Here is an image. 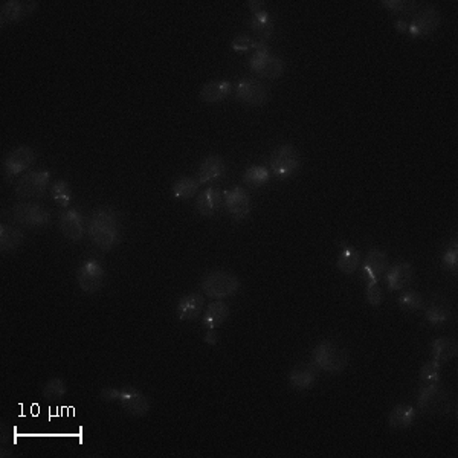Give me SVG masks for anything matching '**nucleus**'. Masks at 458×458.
I'll use <instances>...</instances> for the list:
<instances>
[{
	"label": "nucleus",
	"mask_w": 458,
	"mask_h": 458,
	"mask_svg": "<svg viewBox=\"0 0 458 458\" xmlns=\"http://www.w3.org/2000/svg\"><path fill=\"white\" fill-rule=\"evenodd\" d=\"M89 237L101 251H111L120 243L118 214L112 208H99L92 214L89 222Z\"/></svg>",
	"instance_id": "obj_1"
},
{
	"label": "nucleus",
	"mask_w": 458,
	"mask_h": 458,
	"mask_svg": "<svg viewBox=\"0 0 458 458\" xmlns=\"http://www.w3.org/2000/svg\"><path fill=\"white\" fill-rule=\"evenodd\" d=\"M312 359L318 367L329 373H341L348 363V353L344 347L332 343V341H323L319 343L312 353Z\"/></svg>",
	"instance_id": "obj_2"
},
{
	"label": "nucleus",
	"mask_w": 458,
	"mask_h": 458,
	"mask_svg": "<svg viewBox=\"0 0 458 458\" xmlns=\"http://www.w3.org/2000/svg\"><path fill=\"white\" fill-rule=\"evenodd\" d=\"M254 50H256V53L251 57L249 66L256 74L269 79H275L283 75V72H285V61L269 50L266 41H257Z\"/></svg>",
	"instance_id": "obj_3"
},
{
	"label": "nucleus",
	"mask_w": 458,
	"mask_h": 458,
	"mask_svg": "<svg viewBox=\"0 0 458 458\" xmlns=\"http://www.w3.org/2000/svg\"><path fill=\"white\" fill-rule=\"evenodd\" d=\"M240 289V281L234 274L227 271H214L208 274L202 281V290L209 298L222 300L236 295Z\"/></svg>",
	"instance_id": "obj_4"
},
{
	"label": "nucleus",
	"mask_w": 458,
	"mask_h": 458,
	"mask_svg": "<svg viewBox=\"0 0 458 458\" xmlns=\"http://www.w3.org/2000/svg\"><path fill=\"white\" fill-rule=\"evenodd\" d=\"M301 155L292 144H283L275 149L271 156V169L275 176L287 179L300 170Z\"/></svg>",
	"instance_id": "obj_5"
},
{
	"label": "nucleus",
	"mask_w": 458,
	"mask_h": 458,
	"mask_svg": "<svg viewBox=\"0 0 458 458\" xmlns=\"http://www.w3.org/2000/svg\"><path fill=\"white\" fill-rule=\"evenodd\" d=\"M417 405L420 411L426 414H446L450 410V401L448 392L439 383H431L421 388Z\"/></svg>",
	"instance_id": "obj_6"
},
{
	"label": "nucleus",
	"mask_w": 458,
	"mask_h": 458,
	"mask_svg": "<svg viewBox=\"0 0 458 458\" xmlns=\"http://www.w3.org/2000/svg\"><path fill=\"white\" fill-rule=\"evenodd\" d=\"M11 214L14 220L26 228H41L50 222L49 211L35 203H17Z\"/></svg>",
	"instance_id": "obj_7"
},
{
	"label": "nucleus",
	"mask_w": 458,
	"mask_h": 458,
	"mask_svg": "<svg viewBox=\"0 0 458 458\" xmlns=\"http://www.w3.org/2000/svg\"><path fill=\"white\" fill-rule=\"evenodd\" d=\"M104 267L97 260H87L78 267L77 281L79 289L86 294H95L103 287L104 283Z\"/></svg>",
	"instance_id": "obj_8"
},
{
	"label": "nucleus",
	"mask_w": 458,
	"mask_h": 458,
	"mask_svg": "<svg viewBox=\"0 0 458 458\" xmlns=\"http://www.w3.org/2000/svg\"><path fill=\"white\" fill-rule=\"evenodd\" d=\"M50 173L49 171H31L26 173L23 178L17 182L16 195L19 199H35L43 198L49 185Z\"/></svg>",
	"instance_id": "obj_9"
},
{
	"label": "nucleus",
	"mask_w": 458,
	"mask_h": 458,
	"mask_svg": "<svg viewBox=\"0 0 458 458\" xmlns=\"http://www.w3.org/2000/svg\"><path fill=\"white\" fill-rule=\"evenodd\" d=\"M236 98L248 106L260 107L269 101V89L256 78H242L236 87Z\"/></svg>",
	"instance_id": "obj_10"
},
{
	"label": "nucleus",
	"mask_w": 458,
	"mask_h": 458,
	"mask_svg": "<svg viewBox=\"0 0 458 458\" xmlns=\"http://www.w3.org/2000/svg\"><path fill=\"white\" fill-rule=\"evenodd\" d=\"M35 155L34 149L28 147V145H20V147L14 149L11 153H8L3 161V171L5 176L11 179L17 176L21 171L28 170L35 162Z\"/></svg>",
	"instance_id": "obj_11"
},
{
	"label": "nucleus",
	"mask_w": 458,
	"mask_h": 458,
	"mask_svg": "<svg viewBox=\"0 0 458 458\" xmlns=\"http://www.w3.org/2000/svg\"><path fill=\"white\" fill-rule=\"evenodd\" d=\"M223 200L229 213L238 220L246 219L252 209V202L249 194L246 193L242 187H234L231 188V190L225 191Z\"/></svg>",
	"instance_id": "obj_12"
},
{
	"label": "nucleus",
	"mask_w": 458,
	"mask_h": 458,
	"mask_svg": "<svg viewBox=\"0 0 458 458\" xmlns=\"http://www.w3.org/2000/svg\"><path fill=\"white\" fill-rule=\"evenodd\" d=\"M387 266H388L387 254L379 249L370 251L362 266V275L363 278H365V285L367 286L377 285Z\"/></svg>",
	"instance_id": "obj_13"
},
{
	"label": "nucleus",
	"mask_w": 458,
	"mask_h": 458,
	"mask_svg": "<svg viewBox=\"0 0 458 458\" xmlns=\"http://www.w3.org/2000/svg\"><path fill=\"white\" fill-rule=\"evenodd\" d=\"M440 12L431 6V8H426L425 11H421L419 16L414 17L412 23L408 26V32L414 39L425 37V35H430L440 26Z\"/></svg>",
	"instance_id": "obj_14"
},
{
	"label": "nucleus",
	"mask_w": 458,
	"mask_h": 458,
	"mask_svg": "<svg viewBox=\"0 0 458 458\" xmlns=\"http://www.w3.org/2000/svg\"><path fill=\"white\" fill-rule=\"evenodd\" d=\"M118 401L124 411H127L130 416L142 417L150 411V402L141 391L136 388H126L120 390Z\"/></svg>",
	"instance_id": "obj_15"
},
{
	"label": "nucleus",
	"mask_w": 458,
	"mask_h": 458,
	"mask_svg": "<svg viewBox=\"0 0 458 458\" xmlns=\"http://www.w3.org/2000/svg\"><path fill=\"white\" fill-rule=\"evenodd\" d=\"M35 8H37V2H31V0H5L0 11V21L8 23V21L21 20Z\"/></svg>",
	"instance_id": "obj_16"
},
{
	"label": "nucleus",
	"mask_w": 458,
	"mask_h": 458,
	"mask_svg": "<svg viewBox=\"0 0 458 458\" xmlns=\"http://www.w3.org/2000/svg\"><path fill=\"white\" fill-rule=\"evenodd\" d=\"M252 8V19H251V28L256 31L261 41H266L274 32V20L266 10L261 8L263 2H249Z\"/></svg>",
	"instance_id": "obj_17"
},
{
	"label": "nucleus",
	"mask_w": 458,
	"mask_h": 458,
	"mask_svg": "<svg viewBox=\"0 0 458 458\" xmlns=\"http://www.w3.org/2000/svg\"><path fill=\"white\" fill-rule=\"evenodd\" d=\"M318 367L315 363H298L289 373V382L295 390H309L318 379Z\"/></svg>",
	"instance_id": "obj_18"
},
{
	"label": "nucleus",
	"mask_w": 458,
	"mask_h": 458,
	"mask_svg": "<svg viewBox=\"0 0 458 458\" xmlns=\"http://www.w3.org/2000/svg\"><path fill=\"white\" fill-rule=\"evenodd\" d=\"M60 229L70 242H79L84 236L83 216L77 209H69L60 217Z\"/></svg>",
	"instance_id": "obj_19"
},
{
	"label": "nucleus",
	"mask_w": 458,
	"mask_h": 458,
	"mask_svg": "<svg viewBox=\"0 0 458 458\" xmlns=\"http://www.w3.org/2000/svg\"><path fill=\"white\" fill-rule=\"evenodd\" d=\"M203 296L200 294H190L182 296L178 303V318L180 321H191L198 319L203 310Z\"/></svg>",
	"instance_id": "obj_20"
},
{
	"label": "nucleus",
	"mask_w": 458,
	"mask_h": 458,
	"mask_svg": "<svg viewBox=\"0 0 458 458\" xmlns=\"http://www.w3.org/2000/svg\"><path fill=\"white\" fill-rule=\"evenodd\" d=\"M412 266L410 263H397L387 274V286L390 290H402L408 287L412 281Z\"/></svg>",
	"instance_id": "obj_21"
},
{
	"label": "nucleus",
	"mask_w": 458,
	"mask_h": 458,
	"mask_svg": "<svg viewBox=\"0 0 458 458\" xmlns=\"http://www.w3.org/2000/svg\"><path fill=\"white\" fill-rule=\"evenodd\" d=\"M222 193L219 188L216 187H209L208 190L199 194L198 200H195V208H198L199 213L205 217L214 216L217 211H219L222 205Z\"/></svg>",
	"instance_id": "obj_22"
},
{
	"label": "nucleus",
	"mask_w": 458,
	"mask_h": 458,
	"mask_svg": "<svg viewBox=\"0 0 458 458\" xmlns=\"http://www.w3.org/2000/svg\"><path fill=\"white\" fill-rule=\"evenodd\" d=\"M227 166H225L223 159L217 155H211L208 156L205 161L202 162L199 173H198V180L199 184H207V182H213L220 179Z\"/></svg>",
	"instance_id": "obj_23"
},
{
	"label": "nucleus",
	"mask_w": 458,
	"mask_h": 458,
	"mask_svg": "<svg viewBox=\"0 0 458 458\" xmlns=\"http://www.w3.org/2000/svg\"><path fill=\"white\" fill-rule=\"evenodd\" d=\"M231 92V83L228 79H214V82H208L200 90V98L205 103H219L225 99Z\"/></svg>",
	"instance_id": "obj_24"
},
{
	"label": "nucleus",
	"mask_w": 458,
	"mask_h": 458,
	"mask_svg": "<svg viewBox=\"0 0 458 458\" xmlns=\"http://www.w3.org/2000/svg\"><path fill=\"white\" fill-rule=\"evenodd\" d=\"M229 316V307L222 301H214L211 303L207 310L205 316H203V327L207 329H216L220 327Z\"/></svg>",
	"instance_id": "obj_25"
},
{
	"label": "nucleus",
	"mask_w": 458,
	"mask_h": 458,
	"mask_svg": "<svg viewBox=\"0 0 458 458\" xmlns=\"http://www.w3.org/2000/svg\"><path fill=\"white\" fill-rule=\"evenodd\" d=\"M416 420V410L411 405H397L394 410L390 412L388 423L394 430H406Z\"/></svg>",
	"instance_id": "obj_26"
},
{
	"label": "nucleus",
	"mask_w": 458,
	"mask_h": 458,
	"mask_svg": "<svg viewBox=\"0 0 458 458\" xmlns=\"http://www.w3.org/2000/svg\"><path fill=\"white\" fill-rule=\"evenodd\" d=\"M431 350H432V359L437 361V362H448L452 358L457 356V343L454 339L450 338H439L435 339L432 345H431Z\"/></svg>",
	"instance_id": "obj_27"
},
{
	"label": "nucleus",
	"mask_w": 458,
	"mask_h": 458,
	"mask_svg": "<svg viewBox=\"0 0 458 458\" xmlns=\"http://www.w3.org/2000/svg\"><path fill=\"white\" fill-rule=\"evenodd\" d=\"M21 242H23V234H21L20 229L5 223L0 227V249L2 252L16 251Z\"/></svg>",
	"instance_id": "obj_28"
},
{
	"label": "nucleus",
	"mask_w": 458,
	"mask_h": 458,
	"mask_svg": "<svg viewBox=\"0 0 458 458\" xmlns=\"http://www.w3.org/2000/svg\"><path fill=\"white\" fill-rule=\"evenodd\" d=\"M359 263H361L359 251L356 248H352V246H347V248L343 249V252L339 254L336 266L343 274L350 275L356 271V269H358Z\"/></svg>",
	"instance_id": "obj_29"
},
{
	"label": "nucleus",
	"mask_w": 458,
	"mask_h": 458,
	"mask_svg": "<svg viewBox=\"0 0 458 458\" xmlns=\"http://www.w3.org/2000/svg\"><path fill=\"white\" fill-rule=\"evenodd\" d=\"M199 185H200L199 180L194 178H188V176L179 178L173 184V194L176 195L178 199H190L198 193Z\"/></svg>",
	"instance_id": "obj_30"
},
{
	"label": "nucleus",
	"mask_w": 458,
	"mask_h": 458,
	"mask_svg": "<svg viewBox=\"0 0 458 458\" xmlns=\"http://www.w3.org/2000/svg\"><path fill=\"white\" fill-rule=\"evenodd\" d=\"M269 178H271V173L263 165H254L249 166L248 170L243 174V180L246 185H249L252 188H258L269 184Z\"/></svg>",
	"instance_id": "obj_31"
},
{
	"label": "nucleus",
	"mask_w": 458,
	"mask_h": 458,
	"mask_svg": "<svg viewBox=\"0 0 458 458\" xmlns=\"http://www.w3.org/2000/svg\"><path fill=\"white\" fill-rule=\"evenodd\" d=\"M66 392H68L66 382H64L61 377H54V379H49L45 387H43V397H45L49 402L61 401Z\"/></svg>",
	"instance_id": "obj_32"
},
{
	"label": "nucleus",
	"mask_w": 458,
	"mask_h": 458,
	"mask_svg": "<svg viewBox=\"0 0 458 458\" xmlns=\"http://www.w3.org/2000/svg\"><path fill=\"white\" fill-rule=\"evenodd\" d=\"M425 318H426V321L431 323L432 325H441L449 321L450 309L443 303H434L426 309Z\"/></svg>",
	"instance_id": "obj_33"
},
{
	"label": "nucleus",
	"mask_w": 458,
	"mask_h": 458,
	"mask_svg": "<svg viewBox=\"0 0 458 458\" xmlns=\"http://www.w3.org/2000/svg\"><path fill=\"white\" fill-rule=\"evenodd\" d=\"M53 199L61 207H68L72 200V190L66 180H58L53 187Z\"/></svg>",
	"instance_id": "obj_34"
},
{
	"label": "nucleus",
	"mask_w": 458,
	"mask_h": 458,
	"mask_svg": "<svg viewBox=\"0 0 458 458\" xmlns=\"http://www.w3.org/2000/svg\"><path fill=\"white\" fill-rule=\"evenodd\" d=\"M399 305L405 310V312H417L420 309H423V298H421L420 294L417 292H405L399 298Z\"/></svg>",
	"instance_id": "obj_35"
},
{
	"label": "nucleus",
	"mask_w": 458,
	"mask_h": 458,
	"mask_svg": "<svg viewBox=\"0 0 458 458\" xmlns=\"http://www.w3.org/2000/svg\"><path fill=\"white\" fill-rule=\"evenodd\" d=\"M420 377L423 382L428 383H439L440 382V362L437 361H430L426 362L420 370Z\"/></svg>",
	"instance_id": "obj_36"
},
{
	"label": "nucleus",
	"mask_w": 458,
	"mask_h": 458,
	"mask_svg": "<svg viewBox=\"0 0 458 458\" xmlns=\"http://www.w3.org/2000/svg\"><path fill=\"white\" fill-rule=\"evenodd\" d=\"M256 43H257V40H254L252 37H249V35L242 34V35H237V37L232 40L231 46H232V49L237 50V53H245V50L256 48Z\"/></svg>",
	"instance_id": "obj_37"
},
{
	"label": "nucleus",
	"mask_w": 458,
	"mask_h": 458,
	"mask_svg": "<svg viewBox=\"0 0 458 458\" xmlns=\"http://www.w3.org/2000/svg\"><path fill=\"white\" fill-rule=\"evenodd\" d=\"M457 265H458V249H457V243H454L445 252V256H443V266H445V269H448V271H457Z\"/></svg>",
	"instance_id": "obj_38"
},
{
	"label": "nucleus",
	"mask_w": 458,
	"mask_h": 458,
	"mask_svg": "<svg viewBox=\"0 0 458 458\" xmlns=\"http://www.w3.org/2000/svg\"><path fill=\"white\" fill-rule=\"evenodd\" d=\"M382 5L385 8H388L390 11H394V12H401V11H406L410 8H416L417 3L416 2H405V0H383Z\"/></svg>",
	"instance_id": "obj_39"
},
{
	"label": "nucleus",
	"mask_w": 458,
	"mask_h": 458,
	"mask_svg": "<svg viewBox=\"0 0 458 458\" xmlns=\"http://www.w3.org/2000/svg\"><path fill=\"white\" fill-rule=\"evenodd\" d=\"M367 301L377 307L382 303V290L379 289L377 285L367 286Z\"/></svg>",
	"instance_id": "obj_40"
},
{
	"label": "nucleus",
	"mask_w": 458,
	"mask_h": 458,
	"mask_svg": "<svg viewBox=\"0 0 458 458\" xmlns=\"http://www.w3.org/2000/svg\"><path fill=\"white\" fill-rule=\"evenodd\" d=\"M205 343L211 344V345H216L217 343H219V336H217L214 329H208V332L205 334Z\"/></svg>",
	"instance_id": "obj_41"
},
{
	"label": "nucleus",
	"mask_w": 458,
	"mask_h": 458,
	"mask_svg": "<svg viewBox=\"0 0 458 458\" xmlns=\"http://www.w3.org/2000/svg\"><path fill=\"white\" fill-rule=\"evenodd\" d=\"M396 28L402 32H408V25H406V21H403V20H399L396 23Z\"/></svg>",
	"instance_id": "obj_42"
}]
</instances>
